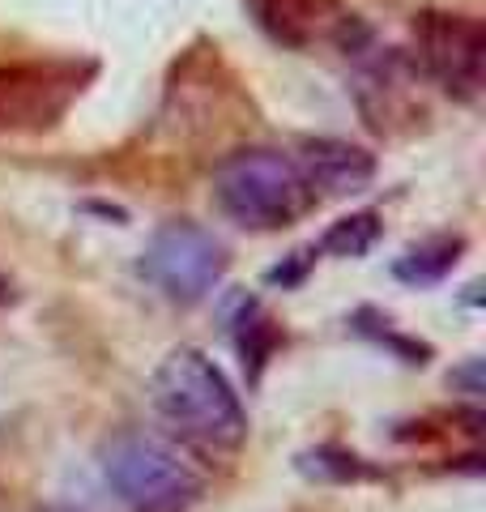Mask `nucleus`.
Returning <instances> with one entry per match:
<instances>
[{
    "instance_id": "1",
    "label": "nucleus",
    "mask_w": 486,
    "mask_h": 512,
    "mask_svg": "<svg viewBox=\"0 0 486 512\" xmlns=\"http://www.w3.org/2000/svg\"><path fill=\"white\" fill-rule=\"evenodd\" d=\"M150 406L184 440L231 453L248 440V414L222 367L197 346H175L150 376Z\"/></svg>"
},
{
    "instance_id": "2",
    "label": "nucleus",
    "mask_w": 486,
    "mask_h": 512,
    "mask_svg": "<svg viewBox=\"0 0 486 512\" xmlns=\"http://www.w3.org/2000/svg\"><path fill=\"white\" fill-rule=\"evenodd\" d=\"M214 201L218 210L243 231H282L316 205L295 154L282 150H235L214 171Z\"/></svg>"
},
{
    "instance_id": "3",
    "label": "nucleus",
    "mask_w": 486,
    "mask_h": 512,
    "mask_svg": "<svg viewBox=\"0 0 486 512\" xmlns=\"http://www.w3.org/2000/svg\"><path fill=\"white\" fill-rule=\"evenodd\" d=\"M99 466L128 512H188L201 500V474L158 436L124 431L103 448Z\"/></svg>"
},
{
    "instance_id": "4",
    "label": "nucleus",
    "mask_w": 486,
    "mask_h": 512,
    "mask_svg": "<svg viewBox=\"0 0 486 512\" xmlns=\"http://www.w3.org/2000/svg\"><path fill=\"white\" fill-rule=\"evenodd\" d=\"M226 269H231L226 244L188 218L162 222L137 261V274L171 303H201L226 278Z\"/></svg>"
},
{
    "instance_id": "5",
    "label": "nucleus",
    "mask_w": 486,
    "mask_h": 512,
    "mask_svg": "<svg viewBox=\"0 0 486 512\" xmlns=\"http://www.w3.org/2000/svg\"><path fill=\"white\" fill-rule=\"evenodd\" d=\"M414 64L461 103H474L486 82V26L469 13L423 9L414 13Z\"/></svg>"
},
{
    "instance_id": "6",
    "label": "nucleus",
    "mask_w": 486,
    "mask_h": 512,
    "mask_svg": "<svg viewBox=\"0 0 486 512\" xmlns=\"http://www.w3.org/2000/svg\"><path fill=\"white\" fill-rule=\"evenodd\" d=\"M94 77L90 60H26L0 69V133L56 128Z\"/></svg>"
},
{
    "instance_id": "7",
    "label": "nucleus",
    "mask_w": 486,
    "mask_h": 512,
    "mask_svg": "<svg viewBox=\"0 0 486 512\" xmlns=\"http://www.w3.org/2000/svg\"><path fill=\"white\" fill-rule=\"evenodd\" d=\"M252 13L265 35L286 47H307L316 39H337L346 47L350 30L359 26L342 0H252Z\"/></svg>"
},
{
    "instance_id": "8",
    "label": "nucleus",
    "mask_w": 486,
    "mask_h": 512,
    "mask_svg": "<svg viewBox=\"0 0 486 512\" xmlns=\"http://www.w3.org/2000/svg\"><path fill=\"white\" fill-rule=\"evenodd\" d=\"M295 163L303 171L307 188L320 197H354L363 192L371 180H376V154L363 146H350V141L337 137H307Z\"/></svg>"
},
{
    "instance_id": "9",
    "label": "nucleus",
    "mask_w": 486,
    "mask_h": 512,
    "mask_svg": "<svg viewBox=\"0 0 486 512\" xmlns=\"http://www.w3.org/2000/svg\"><path fill=\"white\" fill-rule=\"evenodd\" d=\"M465 252V239L461 235H435V239H423V244L405 248L397 261H393V278H401L405 286H431L448 278L457 269Z\"/></svg>"
},
{
    "instance_id": "10",
    "label": "nucleus",
    "mask_w": 486,
    "mask_h": 512,
    "mask_svg": "<svg viewBox=\"0 0 486 512\" xmlns=\"http://www.w3.org/2000/svg\"><path fill=\"white\" fill-rule=\"evenodd\" d=\"M235 342H239V355H243V367L248 376L256 380L261 367L269 363L273 346H278V329L273 320L265 316V308L256 299H239V312H235Z\"/></svg>"
},
{
    "instance_id": "11",
    "label": "nucleus",
    "mask_w": 486,
    "mask_h": 512,
    "mask_svg": "<svg viewBox=\"0 0 486 512\" xmlns=\"http://www.w3.org/2000/svg\"><path fill=\"white\" fill-rule=\"evenodd\" d=\"M376 239H380V214L376 210H359V214L337 218L333 227L320 235V244H312V248L350 261V256H363V252L376 248Z\"/></svg>"
},
{
    "instance_id": "12",
    "label": "nucleus",
    "mask_w": 486,
    "mask_h": 512,
    "mask_svg": "<svg viewBox=\"0 0 486 512\" xmlns=\"http://www.w3.org/2000/svg\"><path fill=\"white\" fill-rule=\"evenodd\" d=\"M299 466L316 478H337V483H350V478H371V470L363 466V457L342 453V448H316V453L299 457Z\"/></svg>"
},
{
    "instance_id": "13",
    "label": "nucleus",
    "mask_w": 486,
    "mask_h": 512,
    "mask_svg": "<svg viewBox=\"0 0 486 512\" xmlns=\"http://www.w3.org/2000/svg\"><path fill=\"white\" fill-rule=\"evenodd\" d=\"M371 320H376L380 329L363 325V320H350V329H354V333H363V338H371V342L388 346V350H393L397 359H405V363H427V355H431V350H427L423 342H414V338H405V333L388 329V316H380V312H371Z\"/></svg>"
},
{
    "instance_id": "14",
    "label": "nucleus",
    "mask_w": 486,
    "mask_h": 512,
    "mask_svg": "<svg viewBox=\"0 0 486 512\" xmlns=\"http://www.w3.org/2000/svg\"><path fill=\"white\" fill-rule=\"evenodd\" d=\"M312 256H316V248H307V252H295V261L290 265H278L269 274V282H282V286H295L303 274H307V265H312Z\"/></svg>"
}]
</instances>
